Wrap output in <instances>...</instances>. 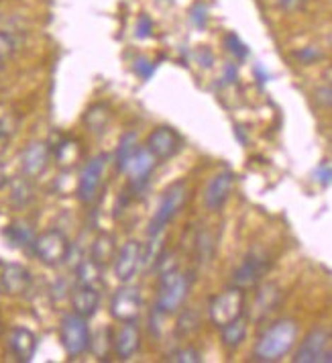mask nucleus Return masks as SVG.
Masks as SVG:
<instances>
[{"instance_id": "45", "label": "nucleus", "mask_w": 332, "mask_h": 363, "mask_svg": "<svg viewBox=\"0 0 332 363\" xmlns=\"http://www.w3.org/2000/svg\"><path fill=\"white\" fill-rule=\"evenodd\" d=\"M8 184H11V178H8V174H6V167H4V164L0 162V190H4Z\"/></svg>"}, {"instance_id": "7", "label": "nucleus", "mask_w": 332, "mask_h": 363, "mask_svg": "<svg viewBox=\"0 0 332 363\" xmlns=\"http://www.w3.org/2000/svg\"><path fill=\"white\" fill-rule=\"evenodd\" d=\"M269 269H271V257L263 249H251L249 253L243 257V262L234 267L231 286L243 288L245 292L253 290L263 281Z\"/></svg>"}, {"instance_id": "6", "label": "nucleus", "mask_w": 332, "mask_h": 363, "mask_svg": "<svg viewBox=\"0 0 332 363\" xmlns=\"http://www.w3.org/2000/svg\"><path fill=\"white\" fill-rule=\"evenodd\" d=\"M35 257L47 267H59L69 259L71 255V243L67 239V235L59 229H47V231L39 233L35 237L33 243Z\"/></svg>"}, {"instance_id": "8", "label": "nucleus", "mask_w": 332, "mask_h": 363, "mask_svg": "<svg viewBox=\"0 0 332 363\" xmlns=\"http://www.w3.org/2000/svg\"><path fill=\"white\" fill-rule=\"evenodd\" d=\"M108 165V153H98L92 160H88L84 164L80 178H78V186H76V194L84 204H92L98 199L100 188H102V180H104V172Z\"/></svg>"}, {"instance_id": "46", "label": "nucleus", "mask_w": 332, "mask_h": 363, "mask_svg": "<svg viewBox=\"0 0 332 363\" xmlns=\"http://www.w3.org/2000/svg\"><path fill=\"white\" fill-rule=\"evenodd\" d=\"M206 53H208V50H200L198 51V62H200V66H202V67H210V66H212V62H214V60H210V57L206 60Z\"/></svg>"}, {"instance_id": "21", "label": "nucleus", "mask_w": 332, "mask_h": 363, "mask_svg": "<svg viewBox=\"0 0 332 363\" xmlns=\"http://www.w3.org/2000/svg\"><path fill=\"white\" fill-rule=\"evenodd\" d=\"M51 151H53L55 164L66 172L74 169L82 160V145L74 137H59V141L55 145H51Z\"/></svg>"}, {"instance_id": "26", "label": "nucleus", "mask_w": 332, "mask_h": 363, "mask_svg": "<svg viewBox=\"0 0 332 363\" xmlns=\"http://www.w3.org/2000/svg\"><path fill=\"white\" fill-rule=\"evenodd\" d=\"M8 188H11L8 200H11V204H13L15 208L23 211V208H27V206H31V204H33L35 186L31 178H27V176L13 178L11 184H8Z\"/></svg>"}, {"instance_id": "3", "label": "nucleus", "mask_w": 332, "mask_h": 363, "mask_svg": "<svg viewBox=\"0 0 332 363\" xmlns=\"http://www.w3.org/2000/svg\"><path fill=\"white\" fill-rule=\"evenodd\" d=\"M247 311V292L243 288L231 286L222 292H218L216 296L210 298L208 302V320L214 325L216 329L229 325L236 320L239 316H243Z\"/></svg>"}, {"instance_id": "32", "label": "nucleus", "mask_w": 332, "mask_h": 363, "mask_svg": "<svg viewBox=\"0 0 332 363\" xmlns=\"http://www.w3.org/2000/svg\"><path fill=\"white\" fill-rule=\"evenodd\" d=\"M194 247H196V257L200 264H206L212 259L214 255V239L208 231H200L194 239Z\"/></svg>"}, {"instance_id": "14", "label": "nucleus", "mask_w": 332, "mask_h": 363, "mask_svg": "<svg viewBox=\"0 0 332 363\" xmlns=\"http://www.w3.org/2000/svg\"><path fill=\"white\" fill-rule=\"evenodd\" d=\"M33 276L29 267L17 262H0V292L6 296H23L29 292Z\"/></svg>"}, {"instance_id": "48", "label": "nucleus", "mask_w": 332, "mask_h": 363, "mask_svg": "<svg viewBox=\"0 0 332 363\" xmlns=\"http://www.w3.org/2000/svg\"><path fill=\"white\" fill-rule=\"evenodd\" d=\"M326 363H332V343H331V349H328V355H326Z\"/></svg>"}, {"instance_id": "35", "label": "nucleus", "mask_w": 332, "mask_h": 363, "mask_svg": "<svg viewBox=\"0 0 332 363\" xmlns=\"http://www.w3.org/2000/svg\"><path fill=\"white\" fill-rule=\"evenodd\" d=\"M312 180H314L316 184H320L322 188L332 186V165L328 164V162H320V164L312 169Z\"/></svg>"}, {"instance_id": "49", "label": "nucleus", "mask_w": 332, "mask_h": 363, "mask_svg": "<svg viewBox=\"0 0 332 363\" xmlns=\"http://www.w3.org/2000/svg\"><path fill=\"white\" fill-rule=\"evenodd\" d=\"M0 330H2V311H0Z\"/></svg>"}, {"instance_id": "30", "label": "nucleus", "mask_w": 332, "mask_h": 363, "mask_svg": "<svg viewBox=\"0 0 332 363\" xmlns=\"http://www.w3.org/2000/svg\"><path fill=\"white\" fill-rule=\"evenodd\" d=\"M102 272H104V269H102L92 257L80 259L78 265H76V281L100 286V284H102Z\"/></svg>"}, {"instance_id": "38", "label": "nucleus", "mask_w": 332, "mask_h": 363, "mask_svg": "<svg viewBox=\"0 0 332 363\" xmlns=\"http://www.w3.org/2000/svg\"><path fill=\"white\" fill-rule=\"evenodd\" d=\"M190 21H192V25H194V27L204 29V27H206V23H208V9H206V4L196 2V4L190 9Z\"/></svg>"}, {"instance_id": "43", "label": "nucleus", "mask_w": 332, "mask_h": 363, "mask_svg": "<svg viewBox=\"0 0 332 363\" xmlns=\"http://www.w3.org/2000/svg\"><path fill=\"white\" fill-rule=\"evenodd\" d=\"M253 76H255V80H257V84H259V88H263V86L271 80L269 69H267L261 62H257V64L253 66Z\"/></svg>"}, {"instance_id": "25", "label": "nucleus", "mask_w": 332, "mask_h": 363, "mask_svg": "<svg viewBox=\"0 0 332 363\" xmlns=\"http://www.w3.org/2000/svg\"><path fill=\"white\" fill-rule=\"evenodd\" d=\"M247 333H249V316L243 314L233 323L220 327V343H222V347H227L229 351H234V349H239L245 343Z\"/></svg>"}, {"instance_id": "15", "label": "nucleus", "mask_w": 332, "mask_h": 363, "mask_svg": "<svg viewBox=\"0 0 332 363\" xmlns=\"http://www.w3.org/2000/svg\"><path fill=\"white\" fill-rule=\"evenodd\" d=\"M233 188H234V174L233 172H229V169H222V172H218L214 174L210 182L206 184V188H204V206L210 211V213H220L224 206H227V202L231 199V194H233Z\"/></svg>"}, {"instance_id": "16", "label": "nucleus", "mask_w": 332, "mask_h": 363, "mask_svg": "<svg viewBox=\"0 0 332 363\" xmlns=\"http://www.w3.org/2000/svg\"><path fill=\"white\" fill-rule=\"evenodd\" d=\"M159 164V160L151 153L149 149L145 147H139V151L134 153V157L131 160V164L127 167V176H129V190L133 192V194H141L143 190H145V186L149 184L151 180V174H153V169H155V165Z\"/></svg>"}, {"instance_id": "40", "label": "nucleus", "mask_w": 332, "mask_h": 363, "mask_svg": "<svg viewBox=\"0 0 332 363\" xmlns=\"http://www.w3.org/2000/svg\"><path fill=\"white\" fill-rule=\"evenodd\" d=\"M153 35V21L149 15H141L137 18V27H134V37L137 39H147Z\"/></svg>"}, {"instance_id": "37", "label": "nucleus", "mask_w": 332, "mask_h": 363, "mask_svg": "<svg viewBox=\"0 0 332 363\" xmlns=\"http://www.w3.org/2000/svg\"><path fill=\"white\" fill-rule=\"evenodd\" d=\"M314 100L316 104L322 106V108H332V80L316 88Z\"/></svg>"}, {"instance_id": "11", "label": "nucleus", "mask_w": 332, "mask_h": 363, "mask_svg": "<svg viewBox=\"0 0 332 363\" xmlns=\"http://www.w3.org/2000/svg\"><path fill=\"white\" fill-rule=\"evenodd\" d=\"M332 335L326 329H312L298 349L294 351V363H326V355L331 349Z\"/></svg>"}, {"instance_id": "4", "label": "nucleus", "mask_w": 332, "mask_h": 363, "mask_svg": "<svg viewBox=\"0 0 332 363\" xmlns=\"http://www.w3.org/2000/svg\"><path fill=\"white\" fill-rule=\"evenodd\" d=\"M185 200H188V184H185V180L173 182L166 192H164V196L159 200L155 213L151 216L149 229H147L149 237L164 235V231L171 225V220L180 215V211H182L183 204H185Z\"/></svg>"}, {"instance_id": "10", "label": "nucleus", "mask_w": 332, "mask_h": 363, "mask_svg": "<svg viewBox=\"0 0 332 363\" xmlns=\"http://www.w3.org/2000/svg\"><path fill=\"white\" fill-rule=\"evenodd\" d=\"M143 269V243L137 239H129L125 245L118 247L113 272L120 284H131L137 274Z\"/></svg>"}, {"instance_id": "19", "label": "nucleus", "mask_w": 332, "mask_h": 363, "mask_svg": "<svg viewBox=\"0 0 332 363\" xmlns=\"http://www.w3.org/2000/svg\"><path fill=\"white\" fill-rule=\"evenodd\" d=\"M141 349V329L133 323H120V329L115 333V355L120 362H129Z\"/></svg>"}, {"instance_id": "13", "label": "nucleus", "mask_w": 332, "mask_h": 363, "mask_svg": "<svg viewBox=\"0 0 332 363\" xmlns=\"http://www.w3.org/2000/svg\"><path fill=\"white\" fill-rule=\"evenodd\" d=\"M51 157H53V151H51L50 143L45 141H31L27 143L25 149L21 151V174L31 178V180H37L41 178L47 167H50Z\"/></svg>"}, {"instance_id": "34", "label": "nucleus", "mask_w": 332, "mask_h": 363, "mask_svg": "<svg viewBox=\"0 0 332 363\" xmlns=\"http://www.w3.org/2000/svg\"><path fill=\"white\" fill-rule=\"evenodd\" d=\"M167 359L176 363H200L202 362V353H200L196 347L192 345L178 347V349H173V351L167 355Z\"/></svg>"}, {"instance_id": "47", "label": "nucleus", "mask_w": 332, "mask_h": 363, "mask_svg": "<svg viewBox=\"0 0 332 363\" xmlns=\"http://www.w3.org/2000/svg\"><path fill=\"white\" fill-rule=\"evenodd\" d=\"M6 149H8V139L0 137V160H2V155L6 153Z\"/></svg>"}, {"instance_id": "24", "label": "nucleus", "mask_w": 332, "mask_h": 363, "mask_svg": "<svg viewBox=\"0 0 332 363\" xmlns=\"http://www.w3.org/2000/svg\"><path fill=\"white\" fill-rule=\"evenodd\" d=\"M2 237L6 239V243H8L11 247L29 249V251H33V243L37 235H35V231L31 229L29 223H25V220H13V223H8V225L2 229Z\"/></svg>"}, {"instance_id": "36", "label": "nucleus", "mask_w": 332, "mask_h": 363, "mask_svg": "<svg viewBox=\"0 0 332 363\" xmlns=\"http://www.w3.org/2000/svg\"><path fill=\"white\" fill-rule=\"evenodd\" d=\"M15 51H17V41H15V37L11 33H6V31H0V62L13 57Z\"/></svg>"}, {"instance_id": "28", "label": "nucleus", "mask_w": 332, "mask_h": 363, "mask_svg": "<svg viewBox=\"0 0 332 363\" xmlns=\"http://www.w3.org/2000/svg\"><path fill=\"white\" fill-rule=\"evenodd\" d=\"M90 351L98 357V359H106L110 355V351L115 353V333L113 329L104 327L98 329L92 335V343H90Z\"/></svg>"}, {"instance_id": "33", "label": "nucleus", "mask_w": 332, "mask_h": 363, "mask_svg": "<svg viewBox=\"0 0 332 363\" xmlns=\"http://www.w3.org/2000/svg\"><path fill=\"white\" fill-rule=\"evenodd\" d=\"M292 57L298 62L299 66H314L318 62H322L326 55H324V51L320 50V48H316V45H304L299 50L292 51Z\"/></svg>"}, {"instance_id": "17", "label": "nucleus", "mask_w": 332, "mask_h": 363, "mask_svg": "<svg viewBox=\"0 0 332 363\" xmlns=\"http://www.w3.org/2000/svg\"><path fill=\"white\" fill-rule=\"evenodd\" d=\"M282 288L275 281H261L255 288V300L249 308V320L261 323L277 311L282 302Z\"/></svg>"}, {"instance_id": "29", "label": "nucleus", "mask_w": 332, "mask_h": 363, "mask_svg": "<svg viewBox=\"0 0 332 363\" xmlns=\"http://www.w3.org/2000/svg\"><path fill=\"white\" fill-rule=\"evenodd\" d=\"M200 323H202V318H200L198 308H194V306H183L182 311L178 313V323H176V333L180 335V337H190V335H194L196 330L200 329Z\"/></svg>"}, {"instance_id": "51", "label": "nucleus", "mask_w": 332, "mask_h": 363, "mask_svg": "<svg viewBox=\"0 0 332 363\" xmlns=\"http://www.w3.org/2000/svg\"><path fill=\"white\" fill-rule=\"evenodd\" d=\"M331 45H332V33H331Z\"/></svg>"}, {"instance_id": "20", "label": "nucleus", "mask_w": 332, "mask_h": 363, "mask_svg": "<svg viewBox=\"0 0 332 363\" xmlns=\"http://www.w3.org/2000/svg\"><path fill=\"white\" fill-rule=\"evenodd\" d=\"M6 343H8V351L13 353V357L17 362L23 363L33 359L35 353H37V345H39L37 335L31 329H27V327H15V329H11Z\"/></svg>"}, {"instance_id": "23", "label": "nucleus", "mask_w": 332, "mask_h": 363, "mask_svg": "<svg viewBox=\"0 0 332 363\" xmlns=\"http://www.w3.org/2000/svg\"><path fill=\"white\" fill-rule=\"evenodd\" d=\"M117 253L118 245L115 235H110V233H100V235H96V239L92 241V247H90V257H92L102 269H106L108 265L115 264Z\"/></svg>"}, {"instance_id": "12", "label": "nucleus", "mask_w": 332, "mask_h": 363, "mask_svg": "<svg viewBox=\"0 0 332 363\" xmlns=\"http://www.w3.org/2000/svg\"><path fill=\"white\" fill-rule=\"evenodd\" d=\"M145 147L149 149L151 153L159 160V162H167L171 157H176L183 147V139L180 133L173 127L167 125H159L147 135Z\"/></svg>"}, {"instance_id": "41", "label": "nucleus", "mask_w": 332, "mask_h": 363, "mask_svg": "<svg viewBox=\"0 0 332 363\" xmlns=\"http://www.w3.org/2000/svg\"><path fill=\"white\" fill-rule=\"evenodd\" d=\"M308 0H271V4L275 9H280L282 13H298L306 6Z\"/></svg>"}, {"instance_id": "39", "label": "nucleus", "mask_w": 332, "mask_h": 363, "mask_svg": "<svg viewBox=\"0 0 332 363\" xmlns=\"http://www.w3.org/2000/svg\"><path fill=\"white\" fill-rule=\"evenodd\" d=\"M155 69H157V64H153L147 57H139V60L134 62V74H137L141 80H149L151 76L155 74Z\"/></svg>"}, {"instance_id": "1", "label": "nucleus", "mask_w": 332, "mask_h": 363, "mask_svg": "<svg viewBox=\"0 0 332 363\" xmlns=\"http://www.w3.org/2000/svg\"><path fill=\"white\" fill-rule=\"evenodd\" d=\"M298 335L299 327L294 318H280L271 323L255 341L253 359L261 363L282 362L298 345Z\"/></svg>"}, {"instance_id": "18", "label": "nucleus", "mask_w": 332, "mask_h": 363, "mask_svg": "<svg viewBox=\"0 0 332 363\" xmlns=\"http://www.w3.org/2000/svg\"><path fill=\"white\" fill-rule=\"evenodd\" d=\"M69 302L74 313L84 318H92L100 308V286L76 281L69 288Z\"/></svg>"}, {"instance_id": "5", "label": "nucleus", "mask_w": 332, "mask_h": 363, "mask_svg": "<svg viewBox=\"0 0 332 363\" xmlns=\"http://www.w3.org/2000/svg\"><path fill=\"white\" fill-rule=\"evenodd\" d=\"M59 343L69 359L82 357L86 351H90L92 333L88 327V318L76 314L74 311L64 314L59 320Z\"/></svg>"}, {"instance_id": "9", "label": "nucleus", "mask_w": 332, "mask_h": 363, "mask_svg": "<svg viewBox=\"0 0 332 363\" xmlns=\"http://www.w3.org/2000/svg\"><path fill=\"white\" fill-rule=\"evenodd\" d=\"M108 311H110V316L118 323L139 320V316L143 313V296L139 288H134L131 284H122L113 292Z\"/></svg>"}, {"instance_id": "2", "label": "nucleus", "mask_w": 332, "mask_h": 363, "mask_svg": "<svg viewBox=\"0 0 332 363\" xmlns=\"http://www.w3.org/2000/svg\"><path fill=\"white\" fill-rule=\"evenodd\" d=\"M190 290H192V278L188 272H182L180 267L171 269V272H164V274H159L155 306L167 316L178 314L185 306Z\"/></svg>"}, {"instance_id": "22", "label": "nucleus", "mask_w": 332, "mask_h": 363, "mask_svg": "<svg viewBox=\"0 0 332 363\" xmlns=\"http://www.w3.org/2000/svg\"><path fill=\"white\" fill-rule=\"evenodd\" d=\"M110 121H113V108H110L108 102H94V104H90L82 116L86 131L92 133V135H102L108 129Z\"/></svg>"}, {"instance_id": "44", "label": "nucleus", "mask_w": 332, "mask_h": 363, "mask_svg": "<svg viewBox=\"0 0 332 363\" xmlns=\"http://www.w3.org/2000/svg\"><path fill=\"white\" fill-rule=\"evenodd\" d=\"M222 80L227 84L239 82V66L234 62H229V64L222 66Z\"/></svg>"}, {"instance_id": "31", "label": "nucleus", "mask_w": 332, "mask_h": 363, "mask_svg": "<svg viewBox=\"0 0 332 363\" xmlns=\"http://www.w3.org/2000/svg\"><path fill=\"white\" fill-rule=\"evenodd\" d=\"M222 43H224L227 51L233 55L239 64H241V62H245V60L249 57V45H247L239 35L233 33V31H229V33L222 37Z\"/></svg>"}, {"instance_id": "27", "label": "nucleus", "mask_w": 332, "mask_h": 363, "mask_svg": "<svg viewBox=\"0 0 332 363\" xmlns=\"http://www.w3.org/2000/svg\"><path fill=\"white\" fill-rule=\"evenodd\" d=\"M139 137H137V133L134 131H127L122 137H120V141H118V147L117 153H115V165H117V172L120 174H125L127 172V167L131 164V160L134 157V153L139 151Z\"/></svg>"}, {"instance_id": "50", "label": "nucleus", "mask_w": 332, "mask_h": 363, "mask_svg": "<svg viewBox=\"0 0 332 363\" xmlns=\"http://www.w3.org/2000/svg\"><path fill=\"white\" fill-rule=\"evenodd\" d=\"M0 72H2V62H0Z\"/></svg>"}, {"instance_id": "42", "label": "nucleus", "mask_w": 332, "mask_h": 363, "mask_svg": "<svg viewBox=\"0 0 332 363\" xmlns=\"http://www.w3.org/2000/svg\"><path fill=\"white\" fill-rule=\"evenodd\" d=\"M17 121L13 118L11 115H4L0 116V137H4V139H11L15 133H17Z\"/></svg>"}]
</instances>
